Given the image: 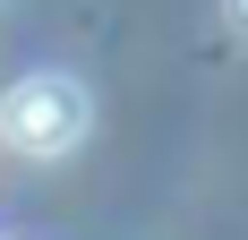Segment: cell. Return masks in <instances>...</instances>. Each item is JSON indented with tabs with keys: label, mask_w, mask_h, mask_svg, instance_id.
Masks as SVG:
<instances>
[{
	"label": "cell",
	"mask_w": 248,
	"mask_h": 240,
	"mask_svg": "<svg viewBox=\"0 0 248 240\" xmlns=\"http://www.w3.org/2000/svg\"><path fill=\"white\" fill-rule=\"evenodd\" d=\"M86 120H94L86 86L43 69V77H17V86L0 95V146L26 154V163H51V154H69V146L86 137Z\"/></svg>",
	"instance_id": "1"
}]
</instances>
